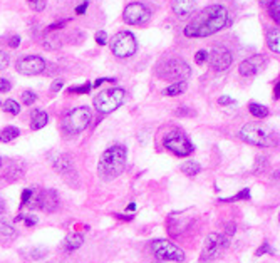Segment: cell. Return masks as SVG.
Returning a JSON list of instances; mask_svg holds the SVG:
<instances>
[{"instance_id": "10", "label": "cell", "mask_w": 280, "mask_h": 263, "mask_svg": "<svg viewBox=\"0 0 280 263\" xmlns=\"http://www.w3.org/2000/svg\"><path fill=\"white\" fill-rule=\"evenodd\" d=\"M151 250H153V253L160 260H165V261H183L185 260V251L168 240H155L151 243Z\"/></svg>"}, {"instance_id": "31", "label": "cell", "mask_w": 280, "mask_h": 263, "mask_svg": "<svg viewBox=\"0 0 280 263\" xmlns=\"http://www.w3.org/2000/svg\"><path fill=\"white\" fill-rule=\"evenodd\" d=\"M32 196H34V188H27V189H24V193H22V206H26V204H29L32 201Z\"/></svg>"}, {"instance_id": "8", "label": "cell", "mask_w": 280, "mask_h": 263, "mask_svg": "<svg viewBox=\"0 0 280 263\" xmlns=\"http://www.w3.org/2000/svg\"><path fill=\"white\" fill-rule=\"evenodd\" d=\"M111 51L116 57H121V59H127V57L134 56L137 51V42L134 36L127 31L117 32L111 39Z\"/></svg>"}, {"instance_id": "27", "label": "cell", "mask_w": 280, "mask_h": 263, "mask_svg": "<svg viewBox=\"0 0 280 263\" xmlns=\"http://www.w3.org/2000/svg\"><path fill=\"white\" fill-rule=\"evenodd\" d=\"M267 9H268L270 17L273 19V22L278 24L280 22V0H272Z\"/></svg>"}, {"instance_id": "33", "label": "cell", "mask_w": 280, "mask_h": 263, "mask_svg": "<svg viewBox=\"0 0 280 263\" xmlns=\"http://www.w3.org/2000/svg\"><path fill=\"white\" fill-rule=\"evenodd\" d=\"M46 255H47V248H32L31 250V258H34V260L44 258Z\"/></svg>"}, {"instance_id": "23", "label": "cell", "mask_w": 280, "mask_h": 263, "mask_svg": "<svg viewBox=\"0 0 280 263\" xmlns=\"http://www.w3.org/2000/svg\"><path fill=\"white\" fill-rule=\"evenodd\" d=\"M180 169L186 174V176H196V174L201 173V164L198 161H186L181 164Z\"/></svg>"}, {"instance_id": "14", "label": "cell", "mask_w": 280, "mask_h": 263, "mask_svg": "<svg viewBox=\"0 0 280 263\" xmlns=\"http://www.w3.org/2000/svg\"><path fill=\"white\" fill-rule=\"evenodd\" d=\"M265 66H267V59H265L263 56H253V57H250V59L243 61L242 64L238 66V72L243 77H250V76L258 74Z\"/></svg>"}, {"instance_id": "25", "label": "cell", "mask_w": 280, "mask_h": 263, "mask_svg": "<svg viewBox=\"0 0 280 263\" xmlns=\"http://www.w3.org/2000/svg\"><path fill=\"white\" fill-rule=\"evenodd\" d=\"M186 91V82H173L171 86H168L165 89V94L173 97V96H180L183 94V92Z\"/></svg>"}, {"instance_id": "19", "label": "cell", "mask_w": 280, "mask_h": 263, "mask_svg": "<svg viewBox=\"0 0 280 263\" xmlns=\"http://www.w3.org/2000/svg\"><path fill=\"white\" fill-rule=\"evenodd\" d=\"M265 39H267V46H268L270 51H272L273 54H278L280 52V32H278V29H268Z\"/></svg>"}, {"instance_id": "16", "label": "cell", "mask_w": 280, "mask_h": 263, "mask_svg": "<svg viewBox=\"0 0 280 263\" xmlns=\"http://www.w3.org/2000/svg\"><path fill=\"white\" fill-rule=\"evenodd\" d=\"M54 168L59 174H62L64 178L67 176H76V166H74V159L69 154H59L56 159L52 161Z\"/></svg>"}, {"instance_id": "12", "label": "cell", "mask_w": 280, "mask_h": 263, "mask_svg": "<svg viewBox=\"0 0 280 263\" xmlns=\"http://www.w3.org/2000/svg\"><path fill=\"white\" fill-rule=\"evenodd\" d=\"M210 62V67H212L213 71H227L230 66H232L233 62V54L232 51L223 46L220 47H215L212 52H208V59H206Z\"/></svg>"}, {"instance_id": "24", "label": "cell", "mask_w": 280, "mask_h": 263, "mask_svg": "<svg viewBox=\"0 0 280 263\" xmlns=\"http://www.w3.org/2000/svg\"><path fill=\"white\" fill-rule=\"evenodd\" d=\"M248 111H250V114L257 119H265L268 116V109L262 104H257V102H252V104L248 106Z\"/></svg>"}, {"instance_id": "43", "label": "cell", "mask_w": 280, "mask_h": 263, "mask_svg": "<svg viewBox=\"0 0 280 263\" xmlns=\"http://www.w3.org/2000/svg\"><path fill=\"white\" fill-rule=\"evenodd\" d=\"M278 96H280V84L277 81V82H275V89H273V97H275V99H278Z\"/></svg>"}, {"instance_id": "45", "label": "cell", "mask_w": 280, "mask_h": 263, "mask_svg": "<svg viewBox=\"0 0 280 263\" xmlns=\"http://www.w3.org/2000/svg\"><path fill=\"white\" fill-rule=\"evenodd\" d=\"M258 2H260V6L267 9V7L270 6V2H272V0H258Z\"/></svg>"}, {"instance_id": "32", "label": "cell", "mask_w": 280, "mask_h": 263, "mask_svg": "<svg viewBox=\"0 0 280 263\" xmlns=\"http://www.w3.org/2000/svg\"><path fill=\"white\" fill-rule=\"evenodd\" d=\"M16 221H26V225L27 226H32V225H36L37 223V218L36 216H32V215H19L17 218H16Z\"/></svg>"}, {"instance_id": "48", "label": "cell", "mask_w": 280, "mask_h": 263, "mask_svg": "<svg viewBox=\"0 0 280 263\" xmlns=\"http://www.w3.org/2000/svg\"><path fill=\"white\" fill-rule=\"evenodd\" d=\"M0 168H2V159H0Z\"/></svg>"}, {"instance_id": "11", "label": "cell", "mask_w": 280, "mask_h": 263, "mask_svg": "<svg viewBox=\"0 0 280 263\" xmlns=\"http://www.w3.org/2000/svg\"><path fill=\"white\" fill-rule=\"evenodd\" d=\"M151 17V9L141 2H132L129 6H126L124 12H122V21L129 26H143L150 21Z\"/></svg>"}, {"instance_id": "28", "label": "cell", "mask_w": 280, "mask_h": 263, "mask_svg": "<svg viewBox=\"0 0 280 263\" xmlns=\"http://www.w3.org/2000/svg\"><path fill=\"white\" fill-rule=\"evenodd\" d=\"M237 199H250V189L248 188H243L242 191L235 194L233 198H223V199H220L222 203H228V201H237Z\"/></svg>"}, {"instance_id": "13", "label": "cell", "mask_w": 280, "mask_h": 263, "mask_svg": "<svg viewBox=\"0 0 280 263\" xmlns=\"http://www.w3.org/2000/svg\"><path fill=\"white\" fill-rule=\"evenodd\" d=\"M17 71L24 76H37L46 69V61L39 56H27L17 61Z\"/></svg>"}, {"instance_id": "30", "label": "cell", "mask_w": 280, "mask_h": 263, "mask_svg": "<svg viewBox=\"0 0 280 263\" xmlns=\"http://www.w3.org/2000/svg\"><path fill=\"white\" fill-rule=\"evenodd\" d=\"M91 89H92L91 84H82L79 87H71V89H69V94H87Z\"/></svg>"}, {"instance_id": "7", "label": "cell", "mask_w": 280, "mask_h": 263, "mask_svg": "<svg viewBox=\"0 0 280 263\" xmlns=\"http://www.w3.org/2000/svg\"><path fill=\"white\" fill-rule=\"evenodd\" d=\"M230 245V236L225 233H210L205 240L203 250H201V261H210L220 256L222 253L227 250Z\"/></svg>"}, {"instance_id": "29", "label": "cell", "mask_w": 280, "mask_h": 263, "mask_svg": "<svg viewBox=\"0 0 280 263\" xmlns=\"http://www.w3.org/2000/svg\"><path fill=\"white\" fill-rule=\"evenodd\" d=\"M36 99H37L36 92H32V91H24L22 92V102L26 106H32L34 102H36Z\"/></svg>"}, {"instance_id": "15", "label": "cell", "mask_w": 280, "mask_h": 263, "mask_svg": "<svg viewBox=\"0 0 280 263\" xmlns=\"http://www.w3.org/2000/svg\"><path fill=\"white\" fill-rule=\"evenodd\" d=\"M37 206L46 213H54L59 206V196L54 189H42L36 198Z\"/></svg>"}, {"instance_id": "35", "label": "cell", "mask_w": 280, "mask_h": 263, "mask_svg": "<svg viewBox=\"0 0 280 263\" xmlns=\"http://www.w3.org/2000/svg\"><path fill=\"white\" fill-rule=\"evenodd\" d=\"M206 59H208V52H206V51H198V52H196V56H195L196 64H205Z\"/></svg>"}, {"instance_id": "39", "label": "cell", "mask_w": 280, "mask_h": 263, "mask_svg": "<svg viewBox=\"0 0 280 263\" xmlns=\"http://www.w3.org/2000/svg\"><path fill=\"white\" fill-rule=\"evenodd\" d=\"M218 104H222V106H228V104H235V101H233L230 96H222V97H218Z\"/></svg>"}, {"instance_id": "44", "label": "cell", "mask_w": 280, "mask_h": 263, "mask_svg": "<svg viewBox=\"0 0 280 263\" xmlns=\"http://www.w3.org/2000/svg\"><path fill=\"white\" fill-rule=\"evenodd\" d=\"M116 79H97L96 82H94V86L96 87H99L101 84H104V82H114Z\"/></svg>"}, {"instance_id": "18", "label": "cell", "mask_w": 280, "mask_h": 263, "mask_svg": "<svg viewBox=\"0 0 280 263\" xmlns=\"http://www.w3.org/2000/svg\"><path fill=\"white\" fill-rule=\"evenodd\" d=\"M0 235L4 236H16L17 231L16 228L12 226V221L7 218V213H6V204L0 201Z\"/></svg>"}, {"instance_id": "9", "label": "cell", "mask_w": 280, "mask_h": 263, "mask_svg": "<svg viewBox=\"0 0 280 263\" xmlns=\"http://www.w3.org/2000/svg\"><path fill=\"white\" fill-rule=\"evenodd\" d=\"M163 144L170 153H173L175 156H178V158H186V156H190L195 149L191 141L186 138L181 131H171V133H168L165 136Z\"/></svg>"}, {"instance_id": "4", "label": "cell", "mask_w": 280, "mask_h": 263, "mask_svg": "<svg viewBox=\"0 0 280 263\" xmlns=\"http://www.w3.org/2000/svg\"><path fill=\"white\" fill-rule=\"evenodd\" d=\"M92 113L87 106H81V108L71 109L66 116L62 118V129L67 134H79L82 131L87 129V126L91 124Z\"/></svg>"}, {"instance_id": "34", "label": "cell", "mask_w": 280, "mask_h": 263, "mask_svg": "<svg viewBox=\"0 0 280 263\" xmlns=\"http://www.w3.org/2000/svg\"><path fill=\"white\" fill-rule=\"evenodd\" d=\"M267 251L268 255H275V250H272V248H270V245H268V241H263V245L258 248L257 250V256H260V255H263V253Z\"/></svg>"}, {"instance_id": "40", "label": "cell", "mask_w": 280, "mask_h": 263, "mask_svg": "<svg viewBox=\"0 0 280 263\" xmlns=\"http://www.w3.org/2000/svg\"><path fill=\"white\" fill-rule=\"evenodd\" d=\"M64 87V81H54L52 86H51V91L52 92H59Z\"/></svg>"}, {"instance_id": "26", "label": "cell", "mask_w": 280, "mask_h": 263, "mask_svg": "<svg viewBox=\"0 0 280 263\" xmlns=\"http://www.w3.org/2000/svg\"><path fill=\"white\" fill-rule=\"evenodd\" d=\"M2 109L6 111V113H9V114L17 116L19 113H21V104H19L17 101H14V99H7L2 104Z\"/></svg>"}, {"instance_id": "2", "label": "cell", "mask_w": 280, "mask_h": 263, "mask_svg": "<svg viewBox=\"0 0 280 263\" xmlns=\"http://www.w3.org/2000/svg\"><path fill=\"white\" fill-rule=\"evenodd\" d=\"M127 163V151L124 146L114 144L107 148L101 154L99 163H97V174L102 181H112L119 178L126 169Z\"/></svg>"}, {"instance_id": "36", "label": "cell", "mask_w": 280, "mask_h": 263, "mask_svg": "<svg viewBox=\"0 0 280 263\" xmlns=\"http://www.w3.org/2000/svg\"><path fill=\"white\" fill-rule=\"evenodd\" d=\"M12 89V84L9 79H0V92H9Z\"/></svg>"}, {"instance_id": "42", "label": "cell", "mask_w": 280, "mask_h": 263, "mask_svg": "<svg viewBox=\"0 0 280 263\" xmlns=\"http://www.w3.org/2000/svg\"><path fill=\"white\" fill-rule=\"evenodd\" d=\"M87 7H89V2H82L81 6L76 9V14H77V16H81V14H84L87 11Z\"/></svg>"}, {"instance_id": "37", "label": "cell", "mask_w": 280, "mask_h": 263, "mask_svg": "<svg viewBox=\"0 0 280 263\" xmlns=\"http://www.w3.org/2000/svg\"><path fill=\"white\" fill-rule=\"evenodd\" d=\"M107 41V36H106V32L104 31H99L96 34V42L99 44V46H104Z\"/></svg>"}, {"instance_id": "3", "label": "cell", "mask_w": 280, "mask_h": 263, "mask_svg": "<svg viewBox=\"0 0 280 263\" xmlns=\"http://www.w3.org/2000/svg\"><path fill=\"white\" fill-rule=\"evenodd\" d=\"M156 76L165 81H175V82H185L190 79L191 69L183 59L173 57V59H165L156 66Z\"/></svg>"}, {"instance_id": "22", "label": "cell", "mask_w": 280, "mask_h": 263, "mask_svg": "<svg viewBox=\"0 0 280 263\" xmlns=\"http://www.w3.org/2000/svg\"><path fill=\"white\" fill-rule=\"evenodd\" d=\"M21 136V131L16 126H7L6 129L0 131V143H11V141L17 139Z\"/></svg>"}, {"instance_id": "6", "label": "cell", "mask_w": 280, "mask_h": 263, "mask_svg": "<svg viewBox=\"0 0 280 263\" xmlns=\"http://www.w3.org/2000/svg\"><path fill=\"white\" fill-rule=\"evenodd\" d=\"M126 99V91L121 87H111L99 92L94 97V108L102 114H109L112 111H116Z\"/></svg>"}, {"instance_id": "47", "label": "cell", "mask_w": 280, "mask_h": 263, "mask_svg": "<svg viewBox=\"0 0 280 263\" xmlns=\"http://www.w3.org/2000/svg\"><path fill=\"white\" fill-rule=\"evenodd\" d=\"M29 4H31V6H36V4L39 2V0H27Z\"/></svg>"}, {"instance_id": "20", "label": "cell", "mask_w": 280, "mask_h": 263, "mask_svg": "<svg viewBox=\"0 0 280 263\" xmlns=\"http://www.w3.org/2000/svg\"><path fill=\"white\" fill-rule=\"evenodd\" d=\"M47 123H49V114L46 113V111H41V109L34 111V113H32V121H31V128L34 131L42 129Z\"/></svg>"}, {"instance_id": "38", "label": "cell", "mask_w": 280, "mask_h": 263, "mask_svg": "<svg viewBox=\"0 0 280 263\" xmlns=\"http://www.w3.org/2000/svg\"><path fill=\"white\" fill-rule=\"evenodd\" d=\"M7 66H9V56L6 54V52L0 51V71L6 69Z\"/></svg>"}, {"instance_id": "21", "label": "cell", "mask_w": 280, "mask_h": 263, "mask_svg": "<svg viewBox=\"0 0 280 263\" xmlns=\"http://www.w3.org/2000/svg\"><path fill=\"white\" fill-rule=\"evenodd\" d=\"M82 243H84V236H82L81 233H72V235H69L66 238V241H64V248H66L67 251H76L77 248L82 246Z\"/></svg>"}, {"instance_id": "5", "label": "cell", "mask_w": 280, "mask_h": 263, "mask_svg": "<svg viewBox=\"0 0 280 263\" xmlns=\"http://www.w3.org/2000/svg\"><path fill=\"white\" fill-rule=\"evenodd\" d=\"M240 139L245 141V143L252 144V146H258V148H267V146L273 144V136L272 133L265 128L262 124L257 123H248L245 124L242 129H240Z\"/></svg>"}, {"instance_id": "41", "label": "cell", "mask_w": 280, "mask_h": 263, "mask_svg": "<svg viewBox=\"0 0 280 263\" xmlns=\"http://www.w3.org/2000/svg\"><path fill=\"white\" fill-rule=\"evenodd\" d=\"M19 44H21V37H19V36H12L11 41H9V46L14 47V49L19 47Z\"/></svg>"}, {"instance_id": "17", "label": "cell", "mask_w": 280, "mask_h": 263, "mask_svg": "<svg viewBox=\"0 0 280 263\" xmlns=\"http://www.w3.org/2000/svg\"><path fill=\"white\" fill-rule=\"evenodd\" d=\"M171 9L178 17H188L195 11V0H173Z\"/></svg>"}, {"instance_id": "1", "label": "cell", "mask_w": 280, "mask_h": 263, "mask_svg": "<svg viewBox=\"0 0 280 263\" xmlns=\"http://www.w3.org/2000/svg\"><path fill=\"white\" fill-rule=\"evenodd\" d=\"M228 24V11L222 4H213L203 9L188 26L185 27L186 37H210L220 32Z\"/></svg>"}, {"instance_id": "49", "label": "cell", "mask_w": 280, "mask_h": 263, "mask_svg": "<svg viewBox=\"0 0 280 263\" xmlns=\"http://www.w3.org/2000/svg\"><path fill=\"white\" fill-rule=\"evenodd\" d=\"M0 108H2V104H0Z\"/></svg>"}, {"instance_id": "46", "label": "cell", "mask_w": 280, "mask_h": 263, "mask_svg": "<svg viewBox=\"0 0 280 263\" xmlns=\"http://www.w3.org/2000/svg\"><path fill=\"white\" fill-rule=\"evenodd\" d=\"M136 208V204L134 203H129V206H127V209H129V211H132V209Z\"/></svg>"}]
</instances>
